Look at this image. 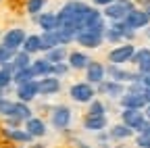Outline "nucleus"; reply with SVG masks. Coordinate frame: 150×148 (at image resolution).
<instances>
[{"label": "nucleus", "mask_w": 150, "mask_h": 148, "mask_svg": "<svg viewBox=\"0 0 150 148\" xmlns=\"http://www.w3.org/2000/svg\"><path fill=\"white\" fill-rule=\"evenodd\" d=\"M67 59H69V67L71 69H86L90 65V57L86 52H79V50L77 52H71Z\"/></svg>", "instance_id": "nucleus-17"}, {"label": "nucleus", "mask_w": 150, "mask_h": 148, "mask_svg": "<svg viewBox=\"0 0 150 148\" xmlns=\"http://www.w3.org/2000/svg\"><path fill=\"white\" fill-rule=\"evenodd\" d=\"M69 123H71V108L65 104L56 106L52 110V125L56 129H65V127H69Z\"/></svg>", "instance_id": "nucleus-11"}, {"label": "nucleus", "mask_w": 150, "mask_h": 148, "mask_svg": "<svg viewBox=\"0 0 150 148\" xmlns=\"http://www.w3.org/2000/svg\"><path fill=\"white\" fill-rule=\"evenodd\" d=\"M98 92H100V94L110 96V98H119V96H123V94H125V88H123V84H121V81H115V79H104V81H100V84H98Z\"/></svg>", "instance_id": "nucleus-10"}, {"label": "nucleus", "mask_w": 150, "mask_h": 148, "mask_svg": "<svg viewBox=\"0 0 150 148\" xmlns=\"http://www.w3.org/2000/svg\"><path fill=\"white\" fill-rule=\"evenodd\" d=\"M104 40H108V42H119V40H123V33L117 31L115 27H106V29H104Z\"/></svg>", "instance_id": "nucleus-29"}, {"label": "nucleus", "mask_w": 150, "mask_h": 148, "mask_svg": "<svg viewBox=\"0 0 150 148\" xmlns=\"http://www.w3.org/2000/svg\"><path fill=\"white\" fill-rule=\"evenodd\" d=\"M92 2L96 4V6H108V4L115 2V0H92Z\"/></svg>", "instance_id": "nucleus-38"}, {"label": "nucleus", "mask_w": 150, "mask_h": 148, "mask_svg": "<svg viewBox=\"0 0 150 148\" xmlns=\"http://www.w3.org/2000/svg\"><path fill=\"white\" fill-rule=\"evenodd\" d=\"M25 38H27V35H25V31L23 29H11V31H6L4 33V40H2V46H6V48H11V50H19V48H21L23 46V42H25Z\"/></svg>", "instance_id": "nucleus-9"}, {"label": "nucleus", "mask_w": 150, "mask_h": 148, "mask_svg": "<svg viewBox=\"0 0 150 148\" xmlns=\"http://www.w3.org/2000/svg\"><path fill=\"white\" fill-rule=\"evenodd\" d=\"M104 77H106V67L96 61H90V65L86 67V81H90L92 86L94 84L98 86L100 81H104Z\"/></svg>", "instance_id": "nucleus-6"}, {"label": "nucleus", "mask_w": 150, "mask_h": 148, "mask_svg": "<svg viewBox=\"0 0 150 148\" xmlns=\"http://www.w3.org/2000/svg\"><path fill=\"white\" fill-rule=\"evenodd\" d=\"M138 134H146V136H150V121H144V123H142V127L138 129Z\"/></svg>", "instance_id": "nucleus-37"}, {"label": "nucleus", "mask_w": 150, "mask_h": 148, "mask_svg": "<svg viewBox=\"0 0 150 148\" xmlns=\"http://www.w3.org/2000/svg\"><path fill=\"white\" fill-rule=\"evenodd\" d=\"M31 69L35 71V75H38V77H46V75H52L54 65H52L50 61H46V59H38V61L31 63Z\"/></svg>", "instance_id": "nucleus-19"}, {"label": "nucleus", "mask_w": 150, "mask_h": 148, "mask_svg": "<svg viewBox=\"0 0 150 148\" xmlns=\"http://www.w3.org/2000/svg\"><path fill=\"white\" fill-rule=\"evenodd\" d=\"M104 104L100 100H90V108H88V115H104Z\"/></svg>", "instance_id": "nucleus-30"}, {"label": "nucleus", "mask_w": 150, "mask_h": 148, "mask_svg": "<svg viewBox=\"0 0 150 148\" xmlns=\"http://www.w3.org/2000/svg\"><path fill=\"white\" fill-rule=\"evenodd\" d=\"M148 102L144 100L142 94H134V92H125L121 96V106L123 108H144Z\"/></svg>", "instance_id": "nucleus-15"}, {"label": "nucleus", "mask_w": 150, "mask_h": 148, "mask_svg": "<svg viewBox=\"0 0 150 148\" xmlns=\"http://www.w3.org/2000/svg\"><path fill=\"white\" fill-rule=\"evenodd\" d=\"M11 81H13V73H11V71H4V69H0V88L11 86Z\"/></svg>", "instance_id": "nucleus-33"}, {"label": "nucleus", "mask_w": 150, "mask_h": 148, "mask_svg": "<svg viewBox=\"0 0 150 148\" xmlns=\"http://www.w3.org/2000/svg\"><path fill=\"white\" fill-rule=\"evenodd\" d=\"M136 144H138V148H150V136L140 134V136H138V140H136Z\"/></svg>", "instance_id": "nucleus-35"}, {"label": "nucleus", "mask_w": 150, "mask_h": 148, "mask_svg": "<svg viewBox=\"0 0 150 148\" xmlns=\"http://www.w3.org/2000/svg\"><path fill=\"white\" fill-rule=\"evenodd\" d=\"M56 46H63L61 44V38H59V31H44L42 33V50L48 52Z\"/></svg>", "instance_id": "nucleus-18"}, {"label": "nucleus", "mask_w": 150, "mask_h": 148, "mask_svg": "<svg viewBox=\"0 0 150 148\" xmlns=\"http://www.w3.org/2000/svg\"><path fill=\"white\" fill-rule=\"evenodd\" d=\"M11 117H17L19 121H27L31 117V108L27 106V102H21V100H17L15 106H13V115Z\"/></svg>", "instance_id": "nucleus-24"}, {"label": "nucleus", "mask_w": 150, "mask_h": 148, "mask_svg": "<svg viewBox=\"0 0 150 148\" xmlns=\"http://www.w3.org/2000/svg\"><path fill=\"white\" fill-rule=\"evenodd\" d=\"M69 69H71V67H69V65H65V63H56V65H54V69H52V75H54V77H61V75H65Z\"/></svg>", "instance_id": "nucleus-34"}, {"label": "nucleus", "mask_w": 150, "mask_h": 148, "mask_svg": "<svg viewBox=\"0 0 150 148\" xmlns=\"http://www.w3.org/2000/svg\"><path fill=\"white\" fill-rule=\"evenodd\" d=\"M104 40V33L98 31H92V29H81L77 35H75V42L83 48H98Z\"/></svg>", "instance_id": "nucleus-3"}, {"label": "nucleus", "mask_w": 150, "mask_h": 148, "mask_svg": "<svg viewBox=\"0 0 150 148\" xmlns=\"http://www.w3.org/2000/svg\"><path fill=\"white\" fill-rule=\"evenodd\" d=\"M38 23L44 31H56L59 29V19H56V13H42L38 17Z\"/></svg>", "instance_id": "nucleus-16"}, {"label": "nucleus", "mask_w": 150, "mask_h": 148, "mask_svg": "<svg viewBox=\"0 0 150 148\" xmlns=\"http://www.w3.org/2000/svg\"><path fill=\"white\" fill-rule=\"evenodd\" d=\"M21 50H25L29 54L40 52L42 50V35H27L25 42H23V46H21Z\"/></svg>", "instance_id": "nucleus-22"}, {"label": "nucleus", "mask_w": 150, "mask_h": 148, "mask_svg": "<svg viewBox=\"0 0 150 148\" xmlns=\"http://www.w3.org/2000/svg\"><path fill=\"white\" fill-rule=\"evenodd\" d=\"M142 84H144L146 88H150V75H142Z\"/></svg>", "instance_id": "nucleus-40"}, {"label": "nucleus", "mask_w": 150, "mask_h": 148, "mask_svg": "<svg viewBox=\"0 0 150 148\" xmlns=\"http://www.w3.org/2000/svg\"><path fill=\"white\" fill-rule=\"evenodd\" d=\"M13 106H15V102L6 100V98H0V115L11 117V115H13Z\"/></svg>", "instance_id": "nucleus-31"}, {"label": "nucleus", "mask_w": 150, "mask_h": 148, "mask_svg": "<svg viewBox=\"0 0 150 148\" xmlns=\"http://www.w3.org/2000/svg\"><path fill=\"white\" fill-rule=\"evenodd\" d=\"M38 88H40V94L52 96V94H56V92L61 90V81L54 75H46V77H42L40 81H38Z\"/></svg>", "instance_id": "nucleus-12"}, {"label": "nucleus", "mask_w": 150, "mask_h": 148, "mask_svg": "<svg viewBox=\"0 0 150 148\" xmlns=\"http://www.w3.org/2000/svg\"><path fill=\"white\" fill-rule=\"evenodd\" d=\"M150 57V48H140V50H136L134 52V57H131V61L129 63H136V65H140L142 61H146Z\"/></svg>", "instance_id": "nucleus-28"}, {"label": "nucleus", "mask_w": 150, "mask_h": 148, "mask_svg": "<svg viewBox=\"0 0 150 148\" xmlns=\"http://www.w3.org/2000/svg\"><path fill=\"white\" fill-rule=\"evenodd\" d=\"M79 148H90L88 144H83V142H79Z\"/></svg>", "instance_id": "nucleus-42"}, {"label": "nucleus", "mask_w": 150, "mask_h": 148, "mask_svg": "<svg viewBox=\"0 0 150 148\" xmlns=\"http://www.w3.org/2000/svg\"><path fill=\"white\" fill-rule=\"evenodd\" d=\"M46 6V0H27V13L29 15H40Z\"/></svg>", "instance_id": "nucleus-27"}, {"label": "nucleus", "mask_w": 150, "mask_h": 148, "mask_svg": "<svg viewBox=\"0 0 150 148\" xmlns=\"http://www.w3.org/2000/svg\"><path fill=\"white\" fill-rule=\"evenodd\" d=\"M69 94H71V100H75V102H90L96 96V90H94V86L90 81H79V84L71 86Z\"/></svg>", "instance_id": "nucleus-2"}, {"label": "nucleus", "mask_w": 150, "mask_h": 148, "mask_svg": "<svg viewBox=\"0 0 150 148\" xmlns=\"http://www.w3.org/2000/svg\"><path fill=\"white\" fill-rule=\"evenodd\" d=\"M121 119L125 125H129L134 132H138V129L142 127V123L146 121L144 119V113L140 108H123V113H121Z\"/></svg>", "instance_id": "nucleus-7"}, {"label": "nucleus", "mask_w": 150, "mask_h": 148, "mask_svg": "<svg viewBox=\"0 0 150 148\" xmlns=\"http://www.w3.org/2000/svg\"><path fill=\"white\" fill-rule=\"evenodd\" d=\"M38 94H40V88H38V81L35 79L17 86V98L21 100V102H31Z\"/></svg>", "instance_id": "nucleus-5"}, {"label": "nucleus", "mask_w": 150, "mask_h": 148, "mask_svg": "<svg viewBox=\"0 0 150 148\" xmlns=\"http://www.w3.org/2000/svg\"><path fill=\"white\" fill-rule=\"evenodd\" d=\"M25 132L31 134V138H42V136H46V123L38 117H29L25 121Z\"/></svg>", "instance_id": "nucleus-14"}, {"label": "nucleus", "mask_w": 150, "mask_h": 148, "mask_svg": "<svg viewBox=\"0 0 150 148\" xmlns=\"http://www.w3.org/2000/svg\"><path fill=\"white\" fill-rule=\"evenodd\" d=\"M138 69H140L142 75H150V57H148L146 61H142V63L138 65Z\"/></svg>", "instance_id": "nucleus-36"}, {"label": "nucleus", "mask_w": 150, "mask_h": 148, "mask_svg": "<svg viewBox=\"0 0 150 148\" xmlns=\"http://www.w3.org/2000/svg\"><path fill=\"white\" fill-rule=\"evenodd\" d=\"M4 136L15 140V142H31V134L27 132H19V129H4Z\"/></svg>", "instance_id": "nucleus-26"}, {"label": "nucleus", "mask_w": 150, "mask_h": 148, "mask_svg": "<svg viewBox=\"0 0 150 148\" xmlns=\"http://www.w3.org/2000/svg\"><path fill=\"white\" fill-rule=\"evenodd\" d=\"M35 77H38V75H35V71L31 69V65L13 73V81H15L17 86H19V84H25V81H31V79H35Z\"/></svg>", "instance_id": "nucleus-21"}, {"label": "nucleus", "mask_w": 150, "mask_h": 148, "mask_svg": "<svg viewBox=\"0 0 150 148\" xmlns=\"http://www.w3.org/2000/svg\"><path fill=\"white\" fill-rule=\"evenodd\" d=\"M134 52H136L134 44H123V46H117V48H112V50L108 52V61H110L112 65H123V63H129V61H131V57H134Z\"/></svg>", "instance_id": "nucleus-4"}, {"label": "nucleus", "mask_w": 150, "mask_h": 148, "mask_svg": "<svg viewBox=\"0 0 150 148\" xmlns=\"http://www.w3.org/2000/svg\"><path fill=\"white\" fill-rule=\"evenodd\" d=\"M142 96H144V100L150 104V88H146V86H144V92H142Z\"/></svg>", "instance_id": "nucleus-39"}, {"label": "nucleus", "mask_w": 150, "mask_h": 148, "mask_svg": "<svg viewBox=\"0 0 150 148\" xmlns=\"http://www.w3.org/2000/svg\"><path fill=\"white\" fill-rule=\"evenodd\" d=\"M131 8H134V4H131L129 0H115L112 4L104 6L102 15L106 17V19H110V21H123Z\"/></svg>", "instance_id": "nucleus-1"}, {"label": "nucleus", "mask_w": 150, "mask_h": 148, "mask_svg": "<svg viewBox=\"0 0 150 148\" xmlns=\"http://www.w3.org/2000/svg\"><path fill=\"white\" fill-rule=\"evenodd\" d=\"M31 54L29 52H25V50H21V52H15V57H13V65H15V71H19V69H25V67H29L31 65Z\"/></svg>", "instance_id": "nucleus-25"}, {"label": "nucleus", "mask_w": 150, "mask_h": 148, "mask_svg": "<svg viewBox=\"0 0 150 148\" xmlns=\"http://www.w3.org/2000/svg\"><path fill=\"white\" fill-rule=\"evenodd\" d=\"M69 57V54H67V48L65 46H56V48H52V50H48L46 52V61H50L52 65H56V63H63L65 59Z\"/></svg>", "instance_id": "nucleus-23"}, {"label": "nucleus", "mask_w": 150, "mask_h": 148, "mask_svg": "<svg viewBox=\"0 0 150 148\" xmlns=\"http://www.w3.org/2000/svg\"><path fill=\"white\" fill-rule=\"evenodd\" d=\"M106 125H108L106 115H86L83 119V127L88 132H102Z\"/></svg>", "instance_id": "nucleus-13"}, {"label": "nucleus", "mask_w": 150, "mask_h": 148, "mask_svg": "<svg viewBox=\"0 0 150 148\" xmlns=\"http://www.w3.org/2000/svg\"><path fill=\"white\" fill-rule=\"evenodd\" d=\"M146 15H148V19H150V6H148V8H146Z\"/></svg>", "instance_id": "nucleus-43"}, {"label": "nucleus", "mask_w": 150, "mask_h": 148, "mask_svg": "<svg viewBox=\"0 0 150 148\" xmlns=\"http://www.w3.org/2000/svg\"><path fill=\"white\" fill-rule=\"evenodd\" d=\"M127 25H129V29H142V27H146L148 25V15H146V11H138V8H131L129 13H127V17L123 19Z\"/></svg>", "instance_id": "nucleus-8"}, {"label": "nucleus", "mask_w": 150, "mask_h": 148, "mask_svg": "<svg viewBox=\"0 0 150 148\" xmlns=\"http://www.w3.org/2000/svg\"><path fill=\"white\" fill-rule=\"evenodd\" d=\"M146 117L150 119V104H146Z\"/></svg>", "instance_id": "nucleus-41"}, {"label": "nucleus", "mask_w": 150, "mask_h": 148, "mask_svg": "<svg viewBox=\"0 0 150 148\" xmlns=\"http://www.w3.org/2000/svg\"><path fill=\"white\" fill-rule=\"evenodd\" d=\"M13 57H15V50L6 48V46H0V65H2V63H8V61H13Z\"/></svg>", "instance_id": "nucleus-32"}, {"label": "nucleus", "mask_w": 150, "mask_h": 148, "mask_svg": "<svg viewBox=\"0 0 150 148\" xmlns=\"http://www.w3.org/2000/svg\"><path fill=\"white\" fill-rule=\"evenodd\" d=\"M131 134H134V129H131L129 125H125V123L112 125V127H110V132H108V136H110L112 140H125V138H129Z\"/></svg>", "instance_id": "nucleus-20"}]
</instances>
